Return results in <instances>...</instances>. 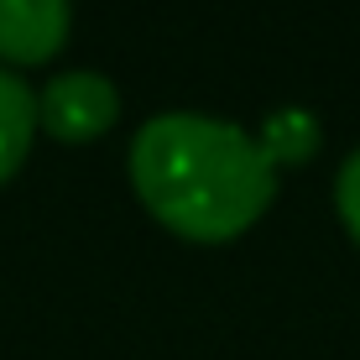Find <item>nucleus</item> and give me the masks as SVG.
Wrapping results in <instances>:
<instances>
[{
    "instance_id": "nucleus-1",
    "label": "nucleus",
    "mask_w": 360,
    "mask_h": 360,
    "mask_svg": "<svg viewBox=\"0 0 360 360\" xmlns=\"http://www.w3.org/2000/svg\"><path fill=\"white\" fill-rule=\"evenodd\" d=\"M131 178L172 230L219 240L245 230L277 188L262 136L209 110H162L131 141Z\"/></svg>"
},
{
    "instance_id": "nucleus-2",
    "label": "nucleus",
    "mask_w": 360,
    "mask_h": 360,
    "mask_svg": "<svg viewBox=\"0 0 360 360\" xmlns=\"http://www.w3.org/2000/svg\"><path fill=\"white\" fill-rule=\"evenodd\" d=\"M115 110H120V89H115V79L99 73V68H63L37 94V120H42L47 131H58L63 141L99 136L115 120Z\"/></svg>"
},
{
    "instance_id": "nucleus-3",
    "label": "nucleus",
    "mask_w": 360,
    "mask_h": 360,
    "mask_svg": "<svg viewBox=\"0 0 360 360\" xmlns=\"http://www.w3.org/2000/svg\"><path fill=\"white\" fill-rule=\"evenodd\" d=\"M73 21L68 0H0V58L42 63L63 47Z\"/></svg>"
},
{
    "instance_id": "nucleus-4",
    "label": "nucleus",
    "mask_w": 360,
    "mask_h": 360,
    "mask_svg": "<svg viewBox=\"0 0 360 360\" xmlns=\"http://www.w3.org/2000/svg\"><path fill=\"white\" fill-rule=\"evenodd\" d=\"M32 131H37V94L27 89L21 73H11L0 63V178H11L21 167Z\"/></svg>"
},
{
    "instance_id": "nucleus-5",
    "label": "nucleus",
    "mask_w": 360,
    "mask_h": 360,
    "mask_svg": "<svg viewBox=\"0 0 360 360\" xmlns=\"http://www.w3.org/2000/svg\"><path fill=\"white\" fill-rule=\"evenodd\" d=\"M314 115H308V110H297V105H282L277 110V115H271L266 120V131H262V146H266V152L271 157H277V152H308V146H314Z\"/></svg>"
},
{
    "instance_id": "nucleus-6",
    "label": "nucleus",
    "mask_w": 360,
    "mask_h": 360,
    "mask_svg": "<svg viewBox=\"0 0 360 360\" xmlns=\"http://www.w3.org/2000/svg\"><path fill=\"white\" fill-rule=\"evenodd\" d=\"M334 198H340L345 225H350V230H355V240H360V146L340 162V172H334Z\"/></svg>"
}]
</instances>
